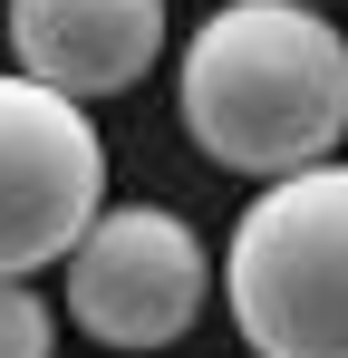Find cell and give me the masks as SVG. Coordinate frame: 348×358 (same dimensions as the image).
Returning a JSON list of instances; mask_svg holds the SVG:
<instances>
[{"label":"cell","mask_w":348,"mask_h":358,"mask_svg":"<svg viewBox=\"0 0 348 358\" xmlns=\"http://www.w3.org/2000/svg\"><path fill=\"white\" fill-rule=\"evenodd\" d=\"M184 136L261 184L329 165L348 136V29L310 0H223L184 39Z\"/></svg>","instance_id":"1"},{"label":"cell","mask_w":348,"mask_h":358,"mask_svg":"<svg viewBox=\"0 0 348 358\" xmlns=\"http://www.w3.org/2000/svg\"><path fill=\"white\" fill-rule=\"evenodd\" d=\"M232 329L261 358H348V165H300L261 184L232 223Z\"/></svg>","instance_id":"2"},{"label":"cell","mask_w":348,"mask_h":358,"mask_svg":"<svg viewBox=\"0 0 348 358\" xmlns=\"http://www.w3.org/2000/svg\"><path fill=\"white\" fill-rule=\"evenodd\" d=\"M107 213V136L78 97L39 78H0V281H29L78 252V233Z\"/></svg>","instance_id":"3"},{"label":"cell","mask_w":348,"mask_h":358,"mask_svg":"<svg viewBox=\"0 0 348 358\" xmlns=\"http://www.w3.org/2000/svg\"><path fill=\"white\" fill-rule=\"evenodd\" d=\"M213 291L203 233L165 203H107L68 252V310L97 349H174Z\"/></svg>","instance_id":"4"},{"label":"cell","mask_w":348,"mask_h":358,"mask_svg":"<svg viewBox=\"0 0 348 358\" xmlns=\"http://www.w3.org/2000/svg\"><path fill=\"white\" fill-rule=\"evenodd\" d=\"M165 49V0H10V59L58 97H116Z\"/></svg>","instance_id":"5"},{"label":"cell","mask_w":348,"mask_h":358,"mask_svg":"<svg viewBox=\"0 0 348 358\" xmlns=\"http://www.w3.org/2000/svg\"><path fill=\"white\" fill-rule=\"evenodd\" d=\"M0 358H58V310L29 281H0Z\"/></svg>","instance_id":"6"},{"label":"cell","mask_w":348,"mask_h":358,"mask_svg":"<svg viewBox=\"0 0 348 358\" xmlns=\"http://www.w3.org/2000/svg\"><path fill=\"white\" fill-rule=\"evenodd\" d=\"M310 10H329V0H310Z\"/></svg>","instance_id":"7"}]
</instances>
